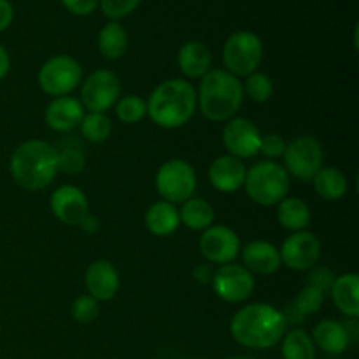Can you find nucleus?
<instances>
[{"mask_svg": "<svg viewBox=\"0 0 359 359\" xmlns=\"http://www.w3.org/2000/svg\"><path fill=\"white\" fill-rule=\"evenodd\" d=\"M286 330V314L269 304L242 307L230 323L231 337L249 349H270L283 340Z\"/></svg>", "mask_w": 359, "mask_h": 359, "instance_id": "nucleus-1", "label": "nucleus"}, {"mask_svg": "<svg viewBox=\"0 0 359 359\" xmlns=\"http://www.w3.org/2000/svg\"><path fill=\"white\" fill-rule=\"evenodd\" d=\"M9 170L16 184L27 191L48 188L58 174V149L44 140H27L14 149Z\"/></svg>", "mask_w": 359, "mask_h": 359, "instance_id": "nucleus-2", "label": "nucleus"}, {"mask_svg": "<svg viewBox=\"0 0 359 359\" xmlns=\"http://www.w3.org/2000/svg\"><path fill=\"white\" fill-rule=\"evenodd\" d=\"M147 114L161 128H179L195 114V88L184 79H168L154 88L146 102Z\"/></svg>", "mask_w": 359, "mask_h": 359, "instance_id": "nucleus-3", "label": "nucleus"}, {"mask_svg": "<svg viewBox=\"0 0 359 359\" xmlns=\"http://www.w3.org/2000/svg\"><path fill=\"white\" fill-rule=\"evenodd\" d=\"M244 102L242 83L228 70H209L202 77L196 104L209 121H226Z\"/></svg>", "mask_w": 359, "mask_h": 359, "instance_id": "nucleus-4", "label": "nucleus"}, {"mask_svg": "<svg viewBox=\"0 0 359 359\" xmlns=\"http://www.w3.org/2000/svg\"><path fill=\"white\" fill-rule=\"evenodd\" d=\"M245 191L259 205H276L290 191V174L276 161H259L245 174Z\"/></svg>", "mask_w": 359, "mask_h": 359, "instance_id": "nucleus-5", "label": "nucleus"}, {"mask_svg": "<svg viewBox=\"0 0 359 359\" xmlns=\"http://www.w3.org/2000/svg\"><path fill=\"white\" fill-rule=\"evenodd\" d=\"M223 60L228 72L237 76H251L263 60L262 39L252 32H235L223 48Z\"/></svg>", "mask_w": 359, "mask_h": 359, "instance_id": "nucleus-6", "label": "nucleus"}, {"mask_svg": "<svg viewBox=\"0 0 359 359\" xmlns=\"http://www.w3.org/2000/svg\"><path fill=\"white\" fill-rule=\"evenodd\" d=\"M156 189L168 203H184L196 191V174L184 160H168L156 174Z\"/></svg>", "mask_w": 359, "mask_h": 359, "instance_id": "nucleus-7", "label": "nucleus"}, {"mask_svg": "<svg viewBox=\"0 0 359 359\" xmlns=\"http://www.w3.org/2000/svg\"><path fill=\"white\" fill-rule=\"evenodd\" d=\"M81 79L83 69L79 62L69 55L53 56L39 70V86L51 97H65L79 86Z\"/></svg>", "mask_w": 359, "mask_h": 359, "instance_id": "nucleus-8", "label": "nucleus"}, {"mask_svg": "<svg viewBox=\"0 0 359 359\" xmlns=\"http://www.w3.org/2000/svg\"><path fill=\"white\" fill-rule=\"evenodd\" d=\"M323 147L318 139L311 135H302L291 140L284 151L286 172L300 181L309 182L323 168Z\"/></svg>", "mask_w": 359, "mask_h": 359, "instance_id": "nucleus-9", "label": "nucleus"}, {"mask_svg": "<svg viewBox=\"0 0 359 359\" xmlns=\"http://www.w3.org/2000/svg\"><path fill=\"white\" fill-rule=\"evenodd\" d=\"M119 95V77L107 69L95 70L81 88V105L90 112H105L118 102Z\"/></svg>", "mask_w": 359, "mask_h": 359, "instance_id": "nucleus-10", "label": "nucleus"}, {"mask_svg": "<svg viewBox=\"0 0 359 359\" xmlns=\"http://www.w3.org/2000/svg\"><path fill=\"white\" fill-rule=\"evenodd\" d=\"M212 287L221 300L228 304H241L255 291V277L245 266L228 263L219 266L212 276Z\"/></svg>", "mask_w": 359, "mask_h": 359, "instance_id": "nucleus-11", "label": "nucleus"}, {"mask_svg": "<svg viewBox=\"0 0 359 359\" xmlns=\"http://www.w3.org/2000/svg\"><path fill=\"white\" fill-rule=\"evenodd\" d=\"M280 263L291 270L304 272L312 269L321 256V242L311 231H297L283 242L279 251Z\"/></svg>", "mask_w": 359, "mask_h": 359, "instance_id": "nucleus-12", "label": "nucleus"}, {"mask_svg": "<svg viewBox=\"0 0 359 359\" xmlns=\"http://www.w3.org/2000/svg\"><path fill=\"white\" fill-rule=\"evenodd\" d=\"M200 251L205 256L207 262L216 265H228L237 258L241 251L238 235L231 228L217 224L203 230L200 237Z\"/></svg>", "mask_w": 359, "mask_h": 359, "instance_id": "nucleus-13", "label": "nucleus"}, {"mask_svg": "<svg viewBox=\"0 0 359 359\" xmlns=\"http://www.w3.org/2000/svg\"><path fill=\"white\" fill-rule=\"evenodd\" d=\"M223 142L228 153L235 158H252L259 153L262 133L258 126L245 118L228 119L223 130Z\"/></svg>", "mask_w": 359, "mask_h": 359, "instance_id": "nucleus-14", "label": "nucleus"}, {"mask_svg": "<svg viewBox=\"0 0 359 359\" xmlns=\"http://www.w3.org/2000/svg\"><path fill=\"white\" fill-rule=\"evenodd\" d=\"M49 207H51V212L55 214L56 219L69 224V226H79L84 217L90 214L88 212L90 205H88V198L83 189L70 184L60 186L58 189H55Z\"/></svg>", "mask_w": 359, "mask_h": 359, "instance_id": "nucleus-15", "label": "nucleus"}, {"mask_svg": "<svg viewBox=\"0 0 359 359\" xmlns=\"http://www.w3.org/2000/svg\"><path fill=\"white\" fill-rule=\"evenodd\" d=\"M86 290L90 297H93L97 302H105L114 298L119 287V276L114 265L105 259L93 262L86 270Z\"/></svg>", "mask_w": 359, "mask_h": 359, "instance_id": "nucleus-16", "label": "nucleus"}, {"mask_svg": "<svg viewBox=\"0 0 359 359\" xmlns=\"http://www.w3.org/2000/svg\"><path fill=\"white\" fill-rule=\"evenodd\" d=\"M248 168L238 158L231 154L216 158L209 168V179L217 191L233 193L244 186Z\"/></svg>", "mask_w": 359, "mask_h": 359, "instance_id": "nucleus-17", "label": "nucleus"}, {"mask_svg": "<svg viewBox=\"0 0 359 359\" xmlns=\"http://www.w3.org/2000/svg\"><path fill=\"white\" fill-rule=\"evenodd\" d=\"M84 107L77 98L56 97L46 109V123L55 132H70L81 125Z\"/></svg>", "mask_w": 359, "mask_h": 359, "instance_id": "nucleus-18", "label": "nucleus"}, {"mask_svg": "<svg viewBox=\"0 0 359 359\" xmlns=\"http://www.w3.org/2000/svg\"><path fill=\"white\" fill-rule=\"evenodd\" d=\"M242 259L249 272L272 276L280 266L279 249L266 241H252L242 249Z\"/></svg>", "mask_w": 359, "mask_h": 359, "instance_id": "nucleus-19", "label": "nucleus"}, {"mask_svg": "<svg viewBox=\"0 0 359 359\" xmlns=\"http://www.w3.org/2000/svg\"><path fill=\"white\" fill-rule=\"evenodd\" d=\"M177 63L184 76L191 77V79H198V77H203L210 70L212 55H210L209 48L203 42L189 41L179 49Z\"/></svg>", "mask_w": 359, "mask_h": 359, "instance_id": "nucleus-20", "label": "nucleus"}, {"mask_svg": "<svg viewBox=\"0 0 359 359\" xmlns=\"http://www.w3.org/2000/svg\"><path fill=\"white\" fill-rule=\"evenodd\" d=\"M330 291L337 309L347 318L356 319L359 316V277L356 273L335 277Z\"/></svg>", "mask_w": 359, "mask_h": 359, "instance_id": "nucleus-21", "label": "nucleus"}, {"mask_svg": "<svg viewBox=\"0 0 359 359\" xmlns=\"http://www.w3.org/2000/svg\"><path fill=\"white\" fill-rule=\"evenodd\" d=\"M314 346L326 354H342L349 347V332L346 326L333 319H325L314 328Z\"/></svg>", "mask_w": 359, "mask_h": 359, "instance_id": "nucleus-22", "label": "nucleus"}, {"mask_svg": "<svg viewBox=\"0 0 359 359\" xmlns=\"http://www.w3.org/2000/svg\"><path fill=\"white\" fill-rule=\"evenodd\" d=\"M181 224L179 210L174 203H168L165 200L153 203L146 212V226L156 237H167L172 235Z\"/></svg>", "mask_w": 359, "mask_h": 359, "instance_id": "nucleus-23", "label": "nucleus"}, {"mask_svg": "<svg viewBox=\"0 0 359 359\" xmlns=\"http://www.w3.org/2000/svg\"><path fill=\"white\" fill-rule=\"evenodd\" d=\"M277 219L280 226L290 231H304L311 224V209L304 200L297 196H286L277 207Z\"/></svg>", "mask_w": 359, "mask_h": 359, "instance_id": "nucleus-24", "label": "nucleus"}, {"mask_svg": "<svg viewBox=\"0 0 359 359\" xmlns=\"http://www.w3.org/2000/svg\"><path fill=\"white\" fill-rule=\"evenodd\" d=\"M318 195L325 200H340L346 196L349 182L344 172L335 167H323L312 179Z\"/></svg>", "mask_w": 359, "mask_h": 359, "instance_id": "nucleus-25", "label": "nucleus"}, {"mask_svg": "<svg viewBox=\"0 0 359 359\" xmlns=\"http://www.w3.org/2000/svg\"><path fill=\"white\" fill-rule=\"evenodd\" d=\"M179 217L181 223H184L189 230H207L212 226L214 219H216V212H214L212 205L202 198H189L182 203V209L179 210Z\"/></svg>", "mask_w": 359, "mask_h": 359, "instance_id": "nucleus-26", "label": "nucleus"}, {"mask_svg": "<svg viewBox=\"0 0 359 359\" xmlns=\"http://www.w3.org/2000/svg\"><path fill=\"white\" fill-rule=\"evenodd\" d=\"M98 49L107 60H118L128 49V34L118 21L105 25L98 34Z\"/></svg>", "mask_w": 359, "mask_h": 359, "instance_id": "nucleus-27", "label": "nucleus"}, {"mask_svg": "<svg viewBox=\"0 0 359 359\" xmlns=\"http://www.w3.org/2000/svg\"><path fill=\"white\" fill-rule=\"evenodd\" d=\"M283 358L284 359H316V346L312 337L300 328L284 333Z\"/></svg>", "mask_w": 359, "mask_h": 359, "instance_id": "nucleus-28", "label": "nucleus"}, {"mask_svg": "<svg viewBox=\"0 0 359 359\" xmlns=\"http://www.w3.org/2000/svg\"><path fill=\"white\" fill-rule=\"evenodd\" d=\"M79 126L84 139L97 144L107 140L112 132L111 119H109L104 112H90V114H84Z\"/></svg>", "mask_w": 359, "mask_h": 359, "instance_id": "nucleus-29", "label": "nucleus"}, {"mask_svg": "<svg viewBox=\"0 0 359 359\" xmlns=\"http://www.w3.org/2000/svg\"><path fill=\"white\" fill-rule=\"evenodd\" d=\"M242 88H244V93H248V97L252 102H258V104L270 100V97L273 95L272 79L266 74L258 72V70L252 72L251 76H248V79L242 84Z\"/></svg>", "mask_w": 359, "mask_h": 359, "instance_id": "nucleus-30", "label": "nucleus"}, {"mask_svg": "<svg viewBox=\"0 0 359 359\" xmlns=\"http://www.w3.org/2000/svg\"><path fill=\"white\" fill-rule=\"evenodd\" d=\"M116 114L126 125H135L139 123L144 116L147 114V105L146 100H142L137 95H128V97H123L121 100L116 105Z\"/></svg>", "mask_w": 359, "mask_h": 359, "instance_id": "nucleus-31", "label": "nucleus"}, {"mask_svg": "<svg viewBox=\"0 0 359 359\" xmlns=\"http://www.w3.org/2000/svg\"><path fill=\"white\" fill-rule=\"evenodd\" d=\"M323 304H325V293L309 284L298 293L294 300V311L298 312V316H312L321 311Z\"/></svg>", "mask_w": 359, "mask_h": 359, "instance_id": "nucleus-32", "label": "nucleus"}, {"mask_svg": "<svg viewBox=\"0 0 359 359\" xmlns=\"http://www.w3.org/2000/svg\"><path fill=\"white\" fill-rule=\"evenodd\" d=\"M84 165H86V158L76 147H65V149L58 151V172H65V174L74 175L83 172Z\"/></svg>", "mask_w": 359, "mask_h": 359, "instance_id": "nucleus-33", "label": "nucleus"}, {"mask_svg": "<svg viewBox=\"0 0 359 359\" xmlns=\"http://www.w3.org/2000/svg\"><path fill=\"white\" fill-rule=\"evenodd\" d=\"M98 311V302L95 300L90 294H84V297L76 298V302L72 304V316L77 323H91L97 319Z\"/></svg>", "mask_w": 359, "mask_h": 359, "instance_id": "nucleus-34", "label": "nucleus"}, {"mask_svg": "<svg viewBox=\"0 0 359 359\" xmlns=\"http://www.w3.org/2000/svg\"><path fill=\"white\" fill-rule=\"evenodd\" d=\"M140 0H100V9L111 20H121L139 7Z\"/></svg>", "mask_w": 359, "mask_h": 359, "instance_id": "nucleus-35", "label": "nucleus"}, {"mask_svg": "<svg viewBox=\"0 0 359 359\" xmlns=\"http://www.w3.org/2000/svg\"><path fill=\"white\" fill-rule=\"evenodd\" d=\"M286 146L287 144L284 142L283 137L276 135V133H269V135L262 137L259 151H262L266 158H279V156H284Z\"/></svg>", "mask_w": 359, "mask_h": 359, "instance_id": "nucleus-36", "label": "nucleus"}, {"mask_svg": "<svg viewBox=\"0 0 359 359\" xmlns=\"http://www.w3.org/2000/svg\"><path fill=\"white\" fill-rule=\"evenodd\" d=\"M62 4L76 16H88L97 9L100 0H62Z\"/></svg>", "mask_w": 359, "mask_h": 359, "instance_id": "nucleus-37", "label": "nucleus"}, {"mask_svg": "<svg viewBox=\"0 0 359 359\" xmlns=\"http://www.w3.org/2000/svg\"><path fill=\"white\" fill-rule=\"evenodd\" d=\"M333 280H335V277H333V273L328 269H318L316 272H312L311 286L318 287V290H321L325 293V291H328L332 287Z\"/></svg>", "mask_w": 359, "mask_h": 359, "instance_id": "nucleus-38", "label": "nucleus"}, {"mask_svg": "<svg viewBox=\"0 0 359 359\" xmlns=\"http://www.w3.org/2000/svg\"><path fill=\"white\" fill-rule=\"evenodd\" d=\"M14 20V9L9 0H0V32L7 30Z\"/></svg>", "mask_w": 359, "mask_h": 359, "instance_id": "nucleus-39", "label": "nucleus"}, {"mask_svg": "<svg viewBox=\"0 0 359 359\" xmlns=\"http://www.w3.org/2000/svg\"><path fill=\"white\" fill-rule=\"evenodd\" d=\"M11 69V60H9V53L6 51L2 44H0V81L9 74Z\"/></svg>", "mask_w": 359, "mask_h": 359, "instance_id": "nucleus-40", "label": "nucleus"}, {"mask_svg": "<svg viewBox=\"0 0 359 359\" xmlns=\"http://www.w3.org/2000/svg\"><path fill=\"white\" fill-rule=\"evenodd\" d=\"M193 276H195V279L198 280L200 284H207V283H209V280H212L214 273H210L209 266L200 265V266H196L195 272H193Z\"/></svg>", "mask_w": 359, "mask_h": 359, "instance_id": "nucleus-41", "label": "nucleus"}, {"mask_svg": "<svg viewBox=\"0 0 359 359\" xmlns=\"http://www.w3.org/2000/svg\"><path fill=\"white\" fill-rule=\"evenodd\" d=\"M79 226L83 228V230L86 231V233H95V231H97L98 228H100V221H98V217L90 216V214H88V216L84 217L83 223H81Z\"/></svg>", "mask_w": 359, "mask_h": 359, "instance_id": "nucleus-42", "label": "nucleus"}, {"mask_svg": "<svg viewBox=\"0 0 359 359\" xmlns=\"http://www.w3.org/2000/svg\"><path fill=\"white\" fill-rule=\"evenodd\" d=\"M228 359H251V358H228Z\"/></svg>", "mask_w": 359, "mask_h": 359, "instance_id": "nucleus-43", "label": "nucleus"}]
</instances>
